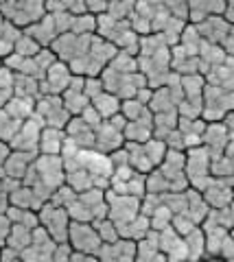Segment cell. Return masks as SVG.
Instances as JSON below:
<instances>
[{
    "label": "cell",
    "mask_w": 234,
    "mask_h": 262,
    "mask_svg": "<svg viewBox=\"0 0 234 262\" xmlns=\"http://www.w3.org/2000/svg\"><path fill=\"white\" fill-rule=\"evenodd\" d=\"M37 216H39V225L46 229L48 236H51L55 243L57 245L68 243V229H70L72 219L66 208L53 206L51 201H46L44 206L37 210Z\"/></svg>",
    "instance_id": "obj_1"
},
{
    "label": "cell",
    "mask_w": 234,
    "mask_h": 262,
    "mask_svg": "<svg viewBox=\"0 0 234 262\" xmlns=\"http://www.w3.org/2000/svg\"><path fill=\"white\" fill-rule=\"evenodd\" d=\"M35 116L42 120L44 127H55V129H66L68 120L72 118V114L66 110L61 96L53 94H42L35 101Z\"/></svg>",
    "instance_id": "obj_2"
},
{
    "label": "cell",
    "mask_w": 234,
    "mask_h": 262,
    "mask_svg": "<svg viewBox=\"0 0 234 262\" xmlns=\"http://www.w3.org/2000/svg\"><path fill=\"white\" fill-rule=\"evenodd\" d=\"M68 245L72 251L79 253H90L96 256L103 247V241L96 227L92 223H81V221H72L70 229H68Z\"/></svg>",
    "instance_id": "obj_3"
},
{
    "label": "cell",
    "mask_w": 234,
    "mask_h": 262,
    "mask_svg": "<svg viewBox=\"0 0 234 262\" xmlns=\"http://www.w3.org/2000/svg\"><path fill=\"white\" fill-rule=\"evenodd\" d=\"M42 120L35 114L29 120H24L18 134L13 136V140L9 142L11 151H24V153H39V136H42Z\"/></svg>",
    "instance_id": "obj_4"
},
{
    "label": "cell",
    "mask_w": 234,
    "mask_h": 262,
    "mask_svg": "<svg viewBox=\"0 0 234 262\" xmlns=\"http://www.w3.org/2000/svg\"><path fill=\"white\" fill-rule=\"evenodd\" d=\"M55 249H57V243L48 236V232L42 225H37L33 229V241L20 253V258L24 262H53Z\"/></svg>",
    "instance_id": "obj_5"
},
{
    "label": "cell",
    "mask_w": 234,
    "mask_h": 262,
    "mask_svg": "<svg viewBox=\"0 0 234 262\" xmlns=\"http://www.w3.org/2000/svg\"><path fill=\"white\" fill-rule=\"evenodd\" d=\"M72 70L66 61H55L51 68L46 70L44 79L39 81V88H42V94H53V96H61L68 90L70 81H72Z\"/></svg>",
    "instance_id": "obj_6"
},
{
    "label": "cell",
    "mask_w": 234,
    "mask_h": 262,
    "mask_svg": "<svg viewBox=\"0 0 234 262\" xmlns=\"http://www.w3.org/2000/svg\"><path fill=\"white\" fill-rule=\"evenodd\" d=\"M138 243L129 238H118L116 243H105L96 253L99 262H136Z\"/></svg>",
    "instance_id": "obj_7"
},
{
    "label": "cell",
    "mask_w": 234,
    "mask_h": 262,
    "mask_svg": "<svg viewBox=\"0 0 234 262\" xmlns=\"http://www.w3.org/2000/svg\"><path fill=\"white\" fill-rule=\"evenodd\" d=\"M125 146V136L118 127H114L110 120H103L99 127L94 129V149L101 153H114Z\"/></svg>",
    "instance_id": "obj_8"
},
{
    "label": "cell",
    "mask_w": 234,
    "mask_h": 262,
    "mask_svg": "<svg viewBox=\"0 0 234 262\" xmlns=\"http://www.w3.org/2000/svg\"><path fill=\"white\" fill-rule=\"evenodd\" d=\"M39 153H24V151H11L9 158L5 160L3 168H0V177H11L22 182L24 175L29 173V168L33 166V162Z\"/></svg>",
    "instance_id": "obj_9"
},
{
    "label": "cell",
    "mask_w": 234,
    "mask_h": 262,
    "mask_svg": "<svg viewBox=\"0 0 234 262\" xmlns=\"http://www.w3.org/2000/svg\"><path fill=\"white\" fill-rule=\"evenodd\" d=\"M66 136L79 149H94V127H90L81 116H72L66 125Z\"/></svg>",
    "instance_id": "obj_10"
},
{
    "label": "cell",
    "mask_w": 234,
    "mask_h": 262,
    "mask_svg": "<svg viewBox=\"0 0 234 262\" xmlns=\"http://www.w3.org/2000/svg\"><path fill=\"white\" fill-rule=\"evenodd\" d=\"M66 140L68 136L63 129L44 127L42 136H39V155H61Z\"/></svg>",
    "instance_id": "obj_11"
},
{
    "label": "cell",
    "mask_w": 234,
    "mask_h": 262,
    "mask_svg": "<svg viewBox=\"0 0 234 262\" xmlns=\"http://www.w3.org/2000/svg\"><path fill=\"white\" fill-rule=\"evenodd\" d=\"M90 105L99 112V116L103 120H110V118H114L116 114H120V105H123V101H120L116 94H112V92H101L99 96L92 98Z\"/></svg>",
    "instance_id": "obj_12"
},
{
    "label": "cell",
    "mask_w": 234,
    "mask_h": 262,
    "mask_svg": "<svg viewBox=\"0 0 234 262\" xmlns=\"http://www.w3.org/2000/svg\"><path fill=\"white\" fill-rule=\"evenodd\" d=\"M5 110L9 116H13L15 120H29L35 114V101H29V98H20V96H11L9 103L5 105Z\"/></svg>",
    "instance_id": "obj_13"
},
{
    "label": "cell",
    "mask_w": 234,
    "mask_h": 262,
    "mask_svg": "<svg viewBox=\"0 0 234 262\" xmlns=\"http://www.w3.org/2000/svg\"><path fill=\"white\" fill-rule=\"evenodd\" d=\"M33 241V229L24 227V225H11V232L7 236V247H11L15 251H24Z\"/></svg>",
    "instance_id": "obj_14"
},
{
    "label": "cell",
    "mask_w": 234,
    "mask_h": 262,
    "mask_svg": "<svg viewBox=\"0 0 234 262\" xmlns=\"http://www.w3.org/2000/svg\"><path fill=\"white\" fill-rule=\"evenodd\" d=\"M22 125V120H15L13 116L7 114L5 107H0V140L9 144L13 140V136L18 134V129Z\"/></svg>",
    "instance_id": "obj_15"
},
{
    "label": "cell",
    "mask_w": 234,
    "mask_h": 262,
    "mask_svg": "<svg viewBox=\"0 0 234 262\" xmlns=\"http://www.w3.org/2000/svg\"><path fill=\"white\" fill-rule=\"evenodd\" d=\"M39 51H42V46H39L33 37L29 35V33H20V37L15 39V46H13V53H18L22 57H35Z\"/></svg>",
    "instance_id": "obj_16"
},
{
    "label": "cell",
    "mask_w": 234,
    "mask_h": 262,
    "mask_svg": "<svg viewBox=\"0 0 234 262\" xmlns=\"http://www.w3.org/2000/svg\"><path fill=\"white\" fill-rule=\"evenodd\" d=\"M92 225L96 227V232H99L103 245H105V243H116V241L120 238L116 223H114L112 219H108V216H105V219H101V221H94Z\"/></svg>",
    "instance_id": "obj_17"
},
{
    "label": "cell",
    "mask_w": 234,
    "mask_h": 262,
    "mask_svg": "<svg viewBox=\"0 0 234 262\" xmlns=\"http://www.w3.org/2000/svg\"><path fill=\"white\" fill-rule=\"evenodd\" d=\"M11 221H9V216L7 214H0V247H5L7 245V236H9V232H11Z\"/></svg>",
    "instance_id": "obj_18"
},
{
    "label": "cell",
    "mask_w": 234,
    "mask_h": 262,
    "mask_svg": "<svg viewBox=\"0 0 234 262\" xmlns=\"http://www.w3.org/2000/svg\"><path fill=\"white\" fill-rule=\"evenodd\" d=\"M70 262H99L96 256H90V253H79V251H72V258Z\"/></svg>",
    "instance_id": "obj_19"
},
{
    "label": "cell",
    "mask_w": 234,
    "mask_h": 262,
    "mask_svg": "<svg viewBox=\"0 0 234 262\" xmlns=\"http://www.w3.org/2000/svg\"><path fill=\"white\" fill-rule=\"evenodd\" d=\"M9 153H11V146L7 144V142H3V140H0V168H3L5 160L9 158Z\"/></svg>",
    "instance_id": "obj_20"
},
{
    "label": "cell",
    "mask_w": 234,
    "mask_h": 262,
    "mask_svg": "<svg viewBox=\"0 0 234 262\" xmlns=\"http://www.w3.org/2000/svg\"><path fill=\"white\" fill-rule=\"evenodd\" d=\"M206 262H228L225 258H210V260H206Z\"/></svg>",
    "instance_id": "obj_21"
},
{
    "label": "cell",
    "mask_w": 234,
    "mask_h": 262,
    "mask_svg": "<svg viewBox=\"0 0 234 262\" xmlns=\"http://www.w3.org/2000/svg\"><path fill=\"white\" fill-rule=\"evenodd\" d=\"M18 262H24V260H22V258H20V260H18Z\"/></svg>",
    "instance_id": "obj_22"
}]
</instances>
